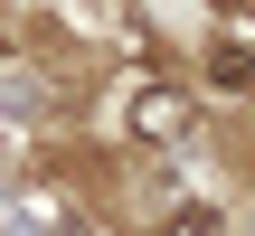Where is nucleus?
Returning a JSON list of instances; mask_svg holds the SVG:
<instances>
[{
  "label": "nucleus",
  "mask_w": 255,
  "mask_h": 236,
  "mask_svg": "<svg viewBox=\"0 0 255 236\" xmlns=\"http://www.w3.org/2000/svg\"><path fill=\"white\" fill-rule=\"evenodd\" d=\"M208 85H218V95H246L255 85V47L246 38H218V47H208Z\"/></svg>",
  "instance_id": "obj_1"
},
{
  "label": "nucleus",
  "mask_w": 255,
  "mask_h": 236,
  "mask_svg": "<svg viewBox=\"0 0 255 236\" xmlns=\"http://www.w3.org/2000/svg\"><path fill=\"white\" fill-rule=\"evenodd\" d=\"M180 123H189V104H180V95H161V85H142V95H132V132H180Z\"/></svg>",
  "instance_id": "obj_2"
},
{
  "label": "nucleus",
  "mask_w": 255,
  "mask_h": 236,
  "mask_svg": "<svg viewBox=\"0 0 255 236\" xmlns=\"http://www.w3.org/2000/svg\"><path fill=\"white\" fill-rule=\"evenodd\" d=\"M161 236H227V218H218V208H180Z\"/></svg>",
  "instance_id": "obj_3"
}]
</instances>
